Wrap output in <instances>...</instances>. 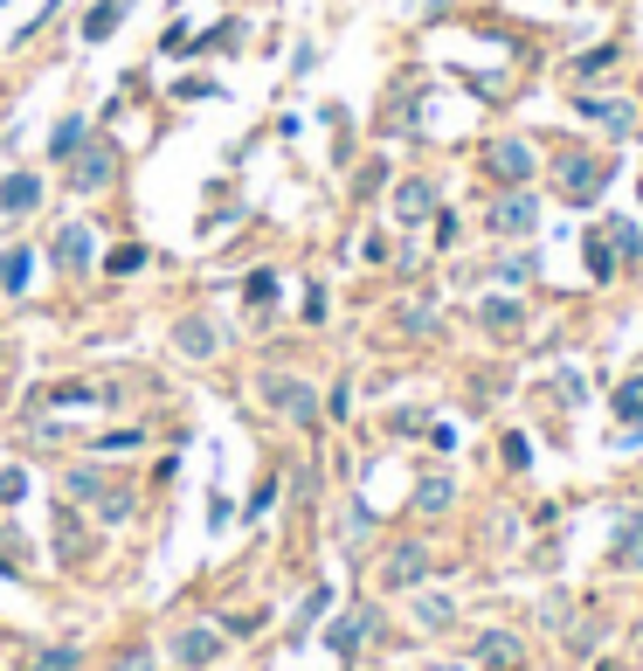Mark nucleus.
Listing matches in <instances>:
<instances>
[{
	"instance_id": "f257e3e1",
	"label": "nucleus",
	"mask_w": 643,
	"mask_h": 671,
	"mask_svg": "<svg viewBox=\"0 0 643 671\" xmlns=\"http://www.w3.org/2000/svg\"><path fill=\"white\" fill-rule=\"evenodd\" d=\"M478 166L499 180V188H526V180L540 174V153H533L526 139H491L484 153H478Z\"/></svg>"
},
{
	"instance_id": "aec40b11",
	"label": "nucleus",
	"mask_w": 643,
	"mask_h": 671,
	"mask_svg": "<svg viewBox=\"0 0 643 671\" xmlns=\"http://www.w3.org/2000/svg\"><path fill=\"white\" fill-rule=\"evenodd\" d=\"M616 416H643V381H630V388L616 395Z\"/></svg>"
},
{
	"instance_id": "4468645a",
	"label": "nucleus",
	"mask_w": 643,
	"mask_h": 671,
	"mask_svg": "<svg viewBox=\"0 0 643 671\" xmlns=\"http://www.w3.org/2000/svg\"><path fill=\"white\" fill-rule=\"evenodd\" d=\"M35 201H42V188H35L28 174H22V180H8V188H0V208H35Z\"/></svg>"
},
{
	"instance_id": "39448f33",
	"label": "nucleus",
	"mask_w": 643,
	"mask_h": 671,
	"mask_svg": "<svg viewBox=\"0 0 643 671\" xmlns=\"http://www.w3.org/2000/svg\"><path fill=\"white\" fill-rule=\"evenodd\" d=\"M581 118H595L609 139H630L636 132V111L622 104V98H581Z\"/></svg>"
},
{
	"instance_id": "f3484780",
	"label": "nucleus",
	"mask_w": 643,
	"mask_h": 671,
	"mask_svg": "<svg viewBox=\"0 0 643 671\" xmlns=\"http://www.w3.org/2000/svg\"><path fill=\"white\" fill-rule=\"evenodd\" d=\"M180 346H187V353L201 360V353H215V332H207L201 319H187V326H180Z\"/></svg>"
},
{
	"instance_id": "9b49d317",
	"label": "nucleus",
	"mask_w": 643,
	"mask_h": 671,
	"mask_svg": "<svg viewBox=\"0 0 643 671\" xmlns=\"http://www.w3.org/2000/svg\"><path fill=\"white\" fill-rule=\"evenodd\" d=\"M104 174H111V145H90V153L77 160V174H70V180H77V188H104Z\"/></svg>"
},
{
	"instance_id": "1a4fd4ad",
	"label": "nucleus",
	"mask_w": 643,
	"mask_h": 671,
	"mask_svg": "<svg viewBox=\"0 0 643 671\" xmlns=\"http://www.w3.org/2000/svg\"><path fill=\"white\" fill-rule=\"evenodd\" d=\"M423 574H429V554H423V547H402V554H394V561H388V582H394V588L423 582Z\"/></svg>"
},
{
	"instance_id": "2eb2a0df",
	"label": "nucleus",
	"mask_w": 643,
	"mask_h": 671,
	"mask_svg": "<svg viewBox=\"0 0 643 671\" xmlns=\"http://www.w3.org/2000/svg\"><path fill=\"white\" fill-rule=\"evenodd\" d=\"M581 256H589V270H595V277H609V270H616V250H609V242H602L595 229H589V242H581Z\"/></svg>"
},
{
	"instance_id": "6e6552de",
	"label": "nucleus",
	"mask_w": 643,
	"mask_h": 671,
	"mask_svg": "<svg viewBox=\"0 0 643 671\" xmlns=\"http://www.w3.org/2000/svg\"><path fill=\"white\" fill-rule=\"evenodd\" d=\"M478 326H491V332H519L526 312L513 305V297H484V305H478Z\"/></svg>"
},
{
	"instance_id": "7ed1b4c3",
	"label": "nucleus",
	"mask_w": 643,
	"mask_h": 671,
	"mask_svg": "<svg viewBox=\"0 0 643 671\" xmlns=\"http://www.w3.org/2000/svg\"><path fill=\"white\" fill-rule=\"evenodd\" d=\"M602 188H609V166H602V160H560V194L567 201H595Z\"/></svg>"
},
{
	"instance_id": "9d476101",
	"label": "nucleus",
	"mask_w": 643,
	"mask_h": 671,
	"mask_svg": "<svg viewBox=\"0 0 643 671\" xmlns=\"http://www.w3.org/2000/svg\"><path fill=\"white\" fill-rule=\"evenodd\" d=\"M215 650H222V637H215V630H187V637L174 644V658H180V664H207Z\"/></svg>"
},
{
	"instance_id": "f8f14e48",
	"label": "nucleus",
	"mask_w": 643,
	"mask_h": 671,
	"mask_svg": "<svg viewBox=\"0 0 643 671\" xmlns=\"http://www.w3.org/2000/svg\"><path fill=\"white\" fill-rule=\"evenodd\" d=\"M616 568H643V519H622V533H616Z\"/></svg>"
},
{
	"instance_id": "412c9836",
	"label": "nucleus",
	"mask_w": 643,
	"mask_h": 671,
	"mask_svg": "<svg viewBox=\"0 0 643 671\" xmlns=\"http://www.w3.org/2000/svg\"><path fill=\"white\" fill-rule=\"evenodd\" d=\"M609 63H616V49H595V55H581V77H602Z\"/></svg>"
},
{
	"instance_id": "f03ea898",
	"label": "nucleus",
	"mask_w": 643,
	"mask_h": 671,
	"mask_svg": "<svg viewBox=\"0 0 643 671\" xmlns=\"http://www.w3.org/2000/svg\"><path fill=\"white\" fill-rule=\"evenodd\" d=\"M491 236H533L540 229V201L533 194H526V188H505L499 201H491Z\"/></svg>"
},
{
	"instance_id": "ddd939ff",
	"label": "nucleus",
	"mask_w": 643,
	"mask_h": 671,
	"mask_svg": "<svg viewBox=\"0 0 643 671\" xmlns=\"http://www.w3.org/2000/svg\"><path fill=\"white\" fill-rule=\"evenodd\" d=\"M415 506H423V512H443V506H450V478H423V484H415Z\"/></svg>"
},
{
	"instance_id": "a211bd4d",
	"label": "nucleus",
	"mask_w": 643,
	"mask_h": 671,
	"mask_svg": "<svg viewBox=\"0 0 643 671\" xmlns=\"http://www.w3.org/2000/svg\"><path fill=\"white\" fill-rule=\"evenodd\" d=\"M415 617H423L429 630H443L450 617H457V609H450V603H443V595H423V603H415Z\"/></svg>"
},
{
	"instance_id": "dca6fc26",
	"label": "nucleus",
	"mask_w": 643,
	"mask_h": 671,
	"mask_svg": "<svg viewBox=\"0 0 643 671\" xmlns=\"http://www.w3.org/2000/svg\"><path fill=\"white\" fill-rule=\"evenodd\" d=\"M118 14H125L118 0H104V8H98V14H90V22H84V35H90V42H104V35L118 28Z\"/></svg>"
},
{
	"instance_id": "0eeeda50",
	"label": "nucleus",
	"mask_w": 643,
	"mask_h": 671,
	"mask_svg": "<svg viewBox=\"0 0 643 671\" xmlns=\"http://www.w3.org/2000/svg\"><path fill=\"white\" fill-rule=\"evenodd\" d=\"M437 208V188L429 180H402V194H394V221H423Z\"/></svg>"
},
{
	"instance_id": "20e7f679",
	"label": "nucleus",
	"mask_w": 643,
	"mask_h": 671,
	"mask_svg": "<svg viewBox=\"0 0 643 671\" xmlns=\"http://www.w3.org/2000/svg\"><path fill=\"white\" fill-rule=\"evenodd\" d=\"M263 395H270V402H277L291 422H312V416H318L312 388H305V381H291V375H270V381H263Z\"/></svg>"
},
{
	"instance_id": "4be33fe9",
	"label": "nucleus",
	"mask_w": 643,
	"mask_h": 671,
	"mask_svg": "<svg viewBox=\"0 0 643 671\" xmlns=\"http://www.w3.org/2000/svg\"><path fill=\"white\" fill-rule=\"evenodd\" d=\"M437 671H464V664H437Z\"/></svg>"
},
{
	"instance_id": "423d86ee",
	"label": "nucleus",
	"mask_w": 643,
	"mask_h": 671,
	"mask_svg": "<svg viewBox=\"0 0 643 671\" xmlns=\"http://www.w3.org/2000/svg\"><path fill=\"white\" fill-rule=\"evenodd\" d=\"M478 658H484L491 671H519V664H526V644L513 637V630H484V637H478Z\"/></svg>"
},
{
	"instance_id": "6ab92c4d",
	"label": "nucleus",
	"mask_w": 643,
	"mask_h": 671,
	"mask_svg": "<svg viewBox=\"0 0 643 671\" xmlns=\"http://www.w3.org/2000/svg\"><path fill=\"white\" fill-rule=\"evenodd\" d=\"M22 277H28V256H22V250H14V256H8V264H0V291H22Z\"/></svg>"
}]
</instances>
